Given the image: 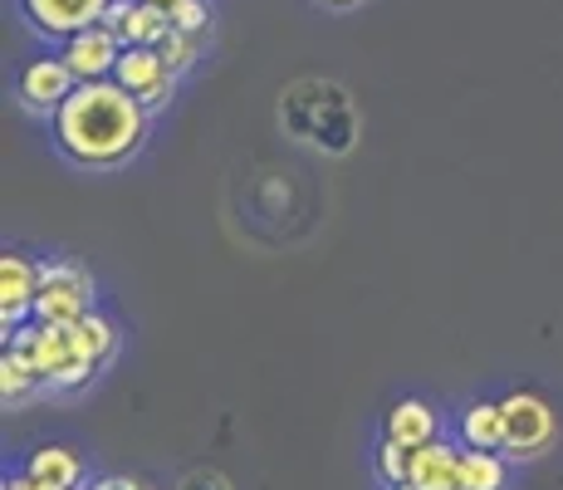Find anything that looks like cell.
<instances>
[{
    "label": "cell",
    "instance_id": "cell-14",
    "mask_svg": "<svg viewBox=\"0 0 563 490\" xmlns=\"http://www.w3.org/2000/svg\"><path fill=\"white\" fill-rule=\"evenodd\" d=\"M461 442H465V451H505L500 402H471V407L461 412Z\"/></svg>",
    "mask_w": 563,
    "mask_h": 490
},
{
    "label": "cell",
    "instance_id": "cell-18",
    "mask_svg": "<svg viewBox=\"0 0 563 490\" xmlns=\"http://www.w3.org/2000/svg\"><path fill=\"white\" fill-rule=\"evenodd\" d=\"M377 476H383V486H407V476H411V451L407 446H397V442H387L377 446Z\"/></svg>",
    "mask_w": 563,
    "mask_h": 490
},
{
    "label": "cell",
    "instance_id": "cell-4",
    "mask_svg": "<svg viewBox=\"0 0 563 490\" xmlns=\"http://www.w3.org/2000/svg\"><path fill=\"white\" fill-rule=\"evenodd\" d=\"M113 0H20V15L30 20V30L45 40H69L79 30L103 25Z\"/></svg>",
    "mask_w": 563,
    "mask_h": 490
},
{
    "label": "cell",
    "instance_id": "cell-10",
    "mask_svg": "<svg viewBox=\"0 0 563 490\" xmlns=\"http://www.w3.org/2000/svg\"><path fill=\"white\" fill-rule=\"evenodd\" d=\"M40 300V265L25 255H0V324L5 329H20V324L35 314Z\"/></svg>",
    "mask_w": 563,
    "mask_h": 490
},
{
    "label": "cell",
    "instance_id": "cell-17",
    "mask_svg": "<svg viewBox=\"0 0 563 490\" xmlns=\"http://www.w3.org/2000/svg\"><path fill=\"white\" fill-rule=\"evenodd\" d=\"M35 383H45V378L35 373V363H30L20 348H5V358H0V392H5V402H20L35 392Z\"/></svg>",
    "mask_w": 563,
    "mask_h": 490
},
{
    "label": "cell",
    "instance_id": "cell-15",
    "mask_svg": "<svg viewBox=\"0 0 563 490\" xmlns=\"http://www.w3.org/2000/svg\"><path fill=\"white\" fill-rule=\"evenodd\" d=\"M69 329H74V353L89 358L93 368H103L108 358H113V348H118L113 319H103V314H84V319L69 324Z\"/></svg>",
    "mask_w": 563,
    "mask_h": 490
},
{
    "label": "cell",
    "instance_id": "cell-20",
    "mask_svg": "<svg viewBox=\"0 0 563 490\" xmlns=\"http://www.w3.org/2000/svg\"><path fill=\"white\" fill-rule=\"evenodd\" d=\"M167 15H172V30H181V35L201 40L206 30H211V6H206V0H177Z\"/></svg>",
    "mask_w": 563,
    "mask_h": 490
},
{
    "label": "cell",
    "instance_id": "cell-19",
    "mask_svg": "<svg viewBox=\"0 0 563 490\" xmlns=\"http://www.w3.org/2000/svg\"><path fill=\"white\" fill-rule=\"evenodd\" d=\"M157 50H162V59H167L172 74H187L191 64L201 59V40H197V35H181V30H172V35L162 40Z\"/></svg>",
    "mask_w": 563,
    "mask_h": 490
},
{
    "label": "cell",
    "instance_id": "cell-21",
    "mask_svg": "<svg viewBox=\"0 0 563 490\" xmlns=\"http://www.w3.org/2000/svg\"><path fill=\"white\" fill-rule=\"evenodd\" d=\"M89 490H147V481H137V476H99Z\"/></svg>",
    "mask_w": 563,
    "mask_h": 490
},
{
    "label": "cell",
    "instance_id": "cell-11",
    "mask_svg": "<svg viewBox=\"0 0 563 490\" xmlns=\"http://www.w3.org/2000/svg\"><path fill=\"white\" fill-rule=\"evenodd\" d=\"M461 446H451V442H427V446H417L411 451V476H407V486H417V490H461Z\"/></svg>",
    "mask_w": 563,
    "mask_h": 490
},
{
    "label": "cell",
    "instance_id": "cell-24",
    "mask_svg": "<svg viewBox=\"0 0 563 490\" xmlns=\"http://www.w3.org/2000/svg\"><path fill=\"white\" fill-rule=\"evenodd\" d=\"M153 6H162V10H172V6H177V0H153Z\"/></svg>",
    "mask_w": 563,
    "mask_h": 490
},
{
    "label": "cell",
    "instance_id": "cell-22",
    "mask_svg": "<svg viewBox=\"0 0 563 490\" xmlns=\"http://www.w3.org/2000/svg\"><path fill=\"white\" fill-rule=\"evenodd\" d=\"M5 490H49V486L30 481V476H25V471H20V476H10V481H5Z\"/></svg>",
    "mask_w": 563,
    "mask_h": 490
},
{
    "label": "cell",
    "instance_id": "cell-25",
    "mask_svg": "<svg viewBox=\"0 0 563 490\" xmlns=\"http://www.w3.org/2000/svg\"><path fill=\"white\" fill-rule=\"evenodd\" d=\"M397 490H417V486H397Z\"/></svg>",
    "mask_w": 563,
    "mask_h": 490
},
{
    "label": "cell",
    "instance_id": "cell-13",
    "mask_svg": "<svg viewBox=\"0 0 563 490\" xmlns=\"http://www.w3.org/2000/svg\"><path fill=\"white\" fill-rule=\"evenodd\" d=\"M25 476L40 486H49V490H79L84 461L69 451V446H40V451L25 461Z\"/></svg>",
    "mask_w": 563,
    "mask_h": 490
},
{
    "label": "cell",
    "instance_id": "cell-1",
    "mask_svg": "<svg viewBox=\"0 0 563 490\" xmlns=\"http://www.w3.org/2000/svg\"><path fill=\"white\" fill-rule=\"evenodd\" d=\"M49 123H54V148L93 172L123 167L147 143V104L128 94L118 79L79 84Z\"/></svg>",
    "mask_w": 563,
    "mask_h": 490
},
{
    "label": "cell",
    "instance_id": "cell-23",
    "mask_svg": "<svg viewBox=\"0 0 563 490\" xmlns=\"http://www.w3.org/2000/svg\"><path fill=\"white\" fill-rule=\"evenodd\" d=\"M323 6H339L343 10V6H353V0H323Z\"/></svg>",
    "mask_w": 563,
    "mask_h": 490
},
{
    "label": "cell",
    "instance_id": "cell-5",
    "mask_svg": "<svg viewBox=\"0 0 563 490\" xmlns=\"http://www.w3.org/2000/svg\"><path fill=\"white\" fill-rule=\"evenodd\" d=\"M74 89H79V79H74V69L64 64V54H45V59H30L25 69H20V104H25L30 113L54 118Z\"/></svg>",
    "mask_w": 563,
    "mask_h": 490
},
{
    "label": "cell",
    "instance_id": "cell-8",
    "mask_svg": "<svg viewBox=\"0 0 563 490\" xmlns=\"http://www.w3.org/2000/svg\"><path fill=\"white\" fill-rule=\"evenodd\" d=\"M64 64L74 69L79 84H93V79H113L118 59H123V40L113 35L108 25H93V30H79V35L64 40Z\"/></svg>",
    "mask_w": 563,
    "mask_h": 490
},
{
    "label": "cell",
    "instance_id": "cell-3",
    "mask_svg": "<svg viewBox=\"0 0 563 490\" xmlns=\"http://www.w3.org/2000/svg\"><path fill=\"white\" fill-rule=\"evenodd\" d=\"M84 314H93V280L84 275L74 260H54V265H40L35 319H40V324H79Z\"/></svg>",
    "mask_w": 563,
    "mask_h": 490
},
{
    "label": "cell",
    "instance_id": "cell-2",
    "mask_svg": "<svg viewBox=\"0 0 563 490\" xmlns=\"http://www.w3.org/2000/svg\"><path fill=\"white\" fill-rule=\"evenodd\" d=\"M505 412V456L510 461H529V456H544L559 442V417L539 392H510L500 402Z\"/></svg>",
    "mask_w": 563,
    "mask_h": 490
},
{
    "label": "cell",
    "instance_id": "cell-12",
    "mask_svg": "<svg viewBox=\"0 0 563 490\" xmlns=\"http://www.w3.org/2000/svg\"><path fill=\"white\" fill-rule=\"evenodd\" d=\"M383 437H387V442H397V446H407V451H417V446L437 442V412H431V402L402 398L393 412H387Z\"/></svg>",
    "mask_w": 563,
    "mask_h": 490
},
{
    "label": "cell",
    "instance_id": "cell-16",
    "mask_svg": "<svg viewBox=\"0 0 563 490\" xmlns=\"http://www.w3.org/2000/svg\"><path fill=\"white\" fill-rule=\"evenodd\" d=\"M461 490H505V456L500 451H465L461 456Z\"/></svg>",
    "mask_w": 563,
    "mask_h": 490
},
{
    "label": "cell",
    "instance_id": "cell-9",
    "mask_svg": "<svg viewBox=\"0 0 563 490\" xmlns=\"http://www.w3.org/2000/svg\"><path fill=\"white\" fill-rule=\"evenodd\" d=\"M103 25L123 40V50H133V45L157 50L162 40L172 35V15L162 6H153V0H113L108 15H103Z\"/></svg>",
    "mask_w": 563,
    "mask_h": 490
},
{
    "label": "cell",
    "instance_id": "cell-7",
    "mask_svg": "<svg viewBox=\"0 0 563 490\" xmlns=\"http://www.w3.org/2000/svg\"><path fill=\"white\" fill-rule=\"evenodd\" d=\"M10 348H20V353L30 358V363H35V373L45 378V383H54V378L64 373V368L74 363V329L69 324H20L15 329V344Z\"/></svg>",
    "mask_w": 563,
    "mask_h": 490
},
{
    "label": "cell",
    "instance_id": "cell-6",
    "mask_svg": "<svg viewBox=\"0 0 563 490\" xmlns=\"http://www.w3.org/2000/svg\"><path fill=\"white\" fill-rule=\"evenodd\" d=\"M113 79L123 84L133 98H143L147 104V113L153 108H162L172 98V84H177V74L167 69V59H162V50H147V45H133V50H123V59H118V69H113Z\"/></svg>",
    "mask_w": 563,
    "mask_h": 490
}]
</instances>
